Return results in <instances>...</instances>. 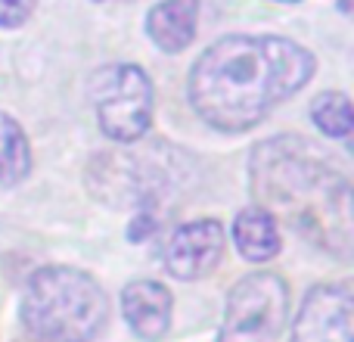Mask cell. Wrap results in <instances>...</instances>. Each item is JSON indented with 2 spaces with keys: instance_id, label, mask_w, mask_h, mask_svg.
<instances>
[{
  "instance_id": "1",
  "label": "cell",
  "mask_w": 354,
  "mask_h": 342,
  "mask_svg": "<svg viewBox=\"0 0 354 342\" xmlns=\"http://www.w3.org/2000/svg\"><path fill=\"white\" fill-rule=\"evenodd\" d=\"M311 50L274 35L214 41L189 72V103L218 131H249L314 78Z\"/></svg>"
},
{
  "instance_id": "2",
  "label": "cell",
  "mask_w": 354,
  "mask_h": 342,
  "mask_svg": "<svg viewBox=\"0 0 354 342\" xmlns=\"http://www.w3.org/2000/svg\"><path fill=\"white\" fill-rule=\"evenodd\" d=\"M252 193L268 215L336 255L351 246V187L339 171L314 159L295 137H274L252 153Z\"/></svg>"
},
{
  "instance_id": "3",
  "label": "cell",
  "mask_w": 354,
  "mask_h": 342,
  "mask_svg": "<svg viewBox=\"0 0 354 342\" xmlns=\"http://www.w3.org/2000/svg\"><path fill=\"white\" fill-rule=\"evenodd\" d=\"M109 318V299L87 271L47 264L22 293V324L35 342H93Z\"/></svg>"
},
{
  "instance_id": "4",
  "label": "cell",
  "mask_w": 354,
  "mask_h": 342,
  "mask_svg": "<svg viewBox=\"0 0 354 342\" xmlns=\"http://www.w3.org/2000/svg\"><path fill=\"white\" fill-rule=\"evenodd\" d=\"M91 100L97 109V122L109 141L137 143L153 125V81L134 62H115V66L97 69L91 75Z\"/></svg>"
},
{
  "instance_id": "5",
  "label": "cell",
  "mask_w": 354,
  "mask_h": 342,
  "mask_svg": "<svg viewBox=\"0 0 354 342\" xmlns=\"http://www.w3.org/2000/svg\"><path fill=\"white\" fill-rule=\"evenodd\" d=\"M289 287L280 274L258 271L230 289L218 342H277L286 327Z\"/></svg>"
},
{
  "instance_id": "6",
  "label": "cell",
  "mask_w": 354,
  "mask_h": 342,
  "mask_svg": "<svg viewBox=\"0 0 354 342\" xmlns=\"http://www.w3.org/2000/svg\"><path fill=\"white\" fill-rule=\"evenodd\" d=\"M351 312L348 283H320L301 302L292 342H351Z\"/></svg>"
},
{
  "instance_id": "7",
  "label": "cell",
  "mask_w": 354,
  "mask_h": 342,
  "mask_svg": "<svg viewBox=\"0 0 354 342\" xmlns=\"http://www.w3.org/2000/svg\"><path fill=\"white\" fill-rule=\"evenodd\" d=\"M224 246L227 233L221 227V221H189V224L177 227L171 233V240L162 249V262H165L168 274L177 277V280H199V277L212 274L218 268Z\"/></svg>"
},
{
  "instance_id": "8",
  "label": "cell",
  "mask_w": 354,
  "mask_h": 342,
  "mask_svg": "<svg viewBox=\"0 0 354 342\" xmlns=\"http://www.w3.org/2000/svg\"><path fill=\"white\" fill-rule=\"evenodd\" d=\"M171 293L156 280H134L122 289V312L140 339L156 342L171 327Z\"/></svg>"
},
{
  "instance_id": "9",
  "label": "cell",
  "mask_w": 354,
  "mask_h": 342,
  "mask_svg": "<svg viewBox=\"0 0 354 342\" xmlns=\"http://www.w3.org/2000/svg\"><path fill=\"white\" fill-rule=\"evenodd\" d=\"M199 25V0H162L147 16V35L165 53H180L193 44Z\"/></svg>"
},
{
  "instance_id": "10",
  "label": "cell",
  "mask_w": 354,
  "mask_h": 342,
  "mask_svg": "<svg viewBox=\"0 0 354 342\" xmlns=\"http://www.w3.org/2000/svg\"><path fill=\"white\" fill-rule=\"evenodd\" d=\"M233 243L245 262H268L280 252V231L277 218L268 215L261 206H249L233 221Z\"/></svg>"
},
{
  "instance_id": "11",
  "label": "cell",
  "mask_w": 354,
  "mask_h": 342,
  "mask_svg": "<svg viewBox=\"0 0 354 342\" xmlns=\"http://www.w3.org/2000/svg\"><path fill=\"white\" fill-rule=\"evenodd\" d=\"M31 171V147L22 125L0 112V187H16Z\"/></svg>"
},
{
  "instance_id": "12",
  "label": "cell",
  "mask_w": 354,
  "mask_h": 342,
  "mask_svg": "<svg viewBox=\"0 0 354 342\" xmlns=\"http://www.w3.org/2000/svg\"><path fill=\"white\" fill-rule=\"evenodd\" d=\"M311 118L326 137H345L351 134V122H354V112H351V103L345 93L339 91H326L320 97H314L311 103Z\"/></svg>"
},
{
  "instance_id": "13",
  "label": "cell",
  "mask_w": 354,
  "mask_h": 342,
  "mask_svg": "<svg viewBox=\"0 0 354 342\" xmlns=\"http://www.w3.org/2000/svg\"><path fill=\"white\" fill-rule=\"evenodd\" d=\"M37 0H0V28H22Z\"/></svg>"
},
{
  "instance_id": "14",
  "label": "cell",
  "mask_w": 354,
  "mask_h": 342,
  "mask_svg": "<svg viewBox=\"0 0 354 342\" xmlns=\"http://www.w3.org/2000/svg\"><path fill=\"white\" fill-rule=\"evenodd\" d=\"M280 3H295V0H280Z\"/></svg>"
}]
</instances>
